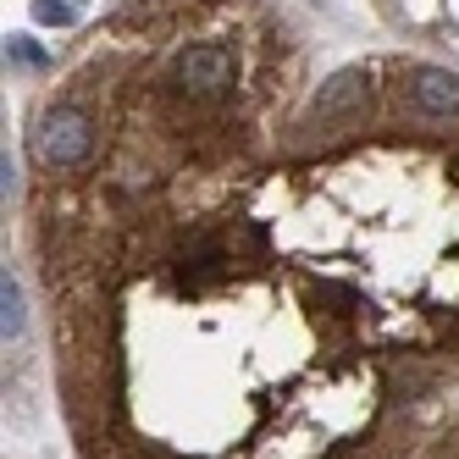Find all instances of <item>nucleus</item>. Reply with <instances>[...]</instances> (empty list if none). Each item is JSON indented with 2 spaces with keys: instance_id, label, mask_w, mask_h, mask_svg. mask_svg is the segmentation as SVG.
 I'll return each instance as SVG.
<instances>
[{
  "instance_id": "obj_2",
  "label": "nucleus",
  "mask_w": 459,
  "mask_h": 459,
  "mask_svg": "<svg viewBox=\"0 0 459 459\" xmlns=\"http://www.w3.org/2000/svg\"><path fill=\"white\" fill-rule=\"evenodd\" d=\"M28 144H34V160L45 172H78L94 160V150H100V122H94V111L83 100H50L34 127H28Z\"/></svg>"
},
{
  "instance_id": "obj_3",
  "label": "nucleus",
  "mask_w": 459,
  "mask_h": 459,
  "mask_svg": "<svg viewBox=\"0 0 459 459\" xmlns=\"http://www.w3.org/2000/svg\"><path fill=\"white\" fill-rule=\"evenodd\" d=\"M404 89H410V106H415L420 117H454V111H459V73L410 67V73H404Z\"/></svg>"
},
{
  "instance_id": "obj_1",
  "label": "nucleus",
  "mask_w": 459,
  "mask_h": 459,
  "mask_svg": "<svg viewBox=\"0 0 459 459\" xmlns=\"http://www.w3.org/2000/svg\"><path fill=\"white\" fill-rule=\"evenodd\" d=\"M167 94L188 106H221L233 100L238 83H244V45H233V34H200V39H183L167 61H160V78Z\"/></svg>"
},
{
  "instance_id": "obj_5",
  "label": "nucleus",
  "mask_w": 459,
  "mask_h": 459,
  "mask_svg": "<svg viewBox=\"0 0 459 459\" xmlns=\"http://www.w3.org/2000/svg\"><path fill=\"white\" fill-rule=\"evenodd\" d=\"M0 310H6V316H0V326H6V343H12V338H22L28 310H22V288H17V277H12V272L0 277Z\"/></svg>"
},
{
  "instance_id": "obj_4",
  "label": "nucleus",
  "mask_w": 459,
  "mask_h": 459,
  "mask_svg": "<svg viewBox=\"0 0 459 459\" xmlns=\"http://www.w3.org/2000/svg\"><path fill=\"white\" fill-rule=\"evenodd\" d=\"M359 94H366V73H338V78H326L321 83V94H316V111L321 117H333V111H349L354 100H359Z\"/></svg>"
},
{
  "instance_id": "obj_6",
  "label": "nucleus",
  "mask_w": 459,
  "mask_h": 459,
  "mask_svg": "<svg viewBox=\"0 0 459 459\" xmlns=\"http://www.w3.org/2000/svg\"><path fill=\"white\" fill-rule=\"evenodd\" d=\"M34 17L39 22H73V6H61V0H34Z\"/></svg>"
}]
</instances>
